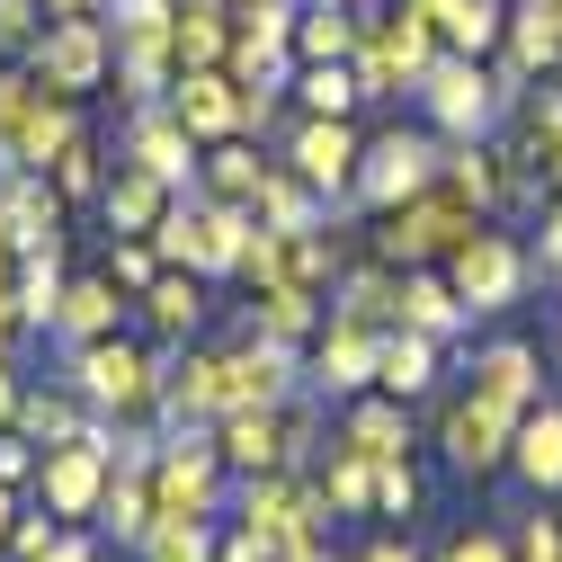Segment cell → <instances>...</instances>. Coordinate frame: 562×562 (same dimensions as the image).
<instances>
[{"mask_svg":"<svg viewBox=\"0 0 562 562\" xmlns=\"http://www.w3.org/2000/svg\"><path fill=\"white\" fill-rule=\"evenodd\" d=\"M375 358H384V330H367V322L330 313V322L313 330L304 384H313V393H367V384H375Z\"/></svg>","mask_w":562,"mask_h":562,"instance_id":"12","label":"cell"},{"mask_svg":"<svg viewBox=\"0 0 562 562\" xmlns=\"http://www.w3.org/2000/svg\"><path fill=\"white\" fill-rule=\"evenodd\" d=\"M196 153H205V144L179 125V108H170V99H144V108L125 116V161H144L153 179H170V188H196V170H205Z\"/></svg>","mask_w":562,"mask_h":562,"instance_id":"13","label":"cell"},{"mask_svg":"<svg viewBox=\"0 0 562 562\" xmlns=\"http://www.w3.org/2000/svg\"><path fill=\"white\" fill-rule=\"evenodd\" d=\"M358 54V10L348 0H313L295 19V63H348Z\"/></svg>","mask_w":562,"mask_h":562,"instance_id":"31","label":"cell"},{"mask_svg":"<svg viewBox=\"0 0 562 562\" xmlns=\"http://www.w3.org/2000/svg\"><path fill=\"white\" fill-rule=\"evenodd\" d=\"M153 482H144V464H116L108 473V501H99V536H116V544H144L153 536Z\"/></svg>","mask_w":562,"mask_h":562,"instance_id":"26","label":"cell"},{"mask_svg":"<svg viewBox=\"0 0 562 562\" xmlns=\"http://www.w3.org/2000/svg\"><path fill=\"white\" fill-rule=\"evenodd\" d=\"M250 330L259 339H313L322 330V313H313V286H250Z\"/></svg>","mask_w":562,"mask_h":562,"instance_id":"32","label":"cell"},{"mask_svg":"<svg viewBox=\"0 0 562 562\" xmlns=\"http://www.w3.org/2000/svg\"><path fill=\"white\" fill-rule=\"evenodd\" d=\"M27 509H19V482H0V544H10V527H19Z\"/></svg>","mask_w":562,"mask_h":562,"instance_id":"56","label":"cell"},{"mask_svg":"<svg viewBox=\"0 0 562 562\" xmlns=\"http://www.w3.org/2000/svg\"><path fill=\"white\" fill-rule=\"evenodd\" d=\"M116 322H125V286L116 277H72V286H63V313H54V339L90 348V339H116Z\"/></svg>","mask_w":562,"mask_h":562,"instance_id":"20","label":"cell"},{"mask_svg":"<svg viewBox=\"0 0 562 562\" xmlns=\"http://www.w3.org/2000/svg\"><path fill=\"white\" fill-rule=\"evenodd\" d=\"M170 10H179V0H108L99 19H108V27H134V19H170Z\"/></svg>","mask_w":562,"mask_h":562,"instance_id":"50","label":"cell"},{"mask_svg":"<svg viewBox=\"0 0 562 562\" xmlns=\"http://www.w3.org/2000/svg\"><path fill=\"white\" fill-rule=\"evenodd\" d=\"M447 286L464 295V313H501V304H518V286H527V250H518L509 233L473 224V233L447 250Z\"/></svg>","mask_w":562,"mask_h":562,"instance_id":"10","label":"cell"},{"mask_svg":"<svg viewBox=\"0 0 562 562\" xmlns=\"http://www.w3.org/2000/svg\"><path fill=\"white\" fill-rule=\"evenodd\" d=\"M438 170H447V153L429 144V134L393 125V134H375V144L358 153V179H348V196H358L367 215H393V205H411L419 188H438Z\"/></svg>","mask_w":562,"mask_h":562,"instance_id":"8","label":"cell"},{"mask_svg":"<svg viewBox=\"0 0 562 562\" xmlns=\"http://www.w3.org/2000/svg\"><path fill=\"white\" fill-rule=\"evenodd\" d=\"M277 402H295V348L250 330L241 348H224V411H277Z\"/></svg>","mask_w":562,"mask_h":562,"instance_id":"14","label":"cell"},{"mask_svg":"<svg viewBox=\"0 0 562 562\" xmlns=\"http://www.w3.org/2000/svg\"><path fill=\"white\" fill-rule=\"evenodd\" d=\"M144 482H153V509H161V518H215V509H224V447H215V429H170V438H153Z\"/></svg>","mask_w":562,"mask_h":562,"instance_id":"6","label":"cell"},{"mask_svg":"<svg viewBox=\"0 0 562 562\" xmlns=\"http://www.w3.org/2000/svg\"><path fill=\"white\" fill-rule=\"evenodd\" d=\"M45 0H0V63H27V45L45 36Z\"/></svg>","mask_w":562,"mask_h":562,"instance_id":"44","label":"cell"},{"mask_svg":"<svg viewBox=\"0 0 562 562\" xmlns=\"http://www.w3.org/2000/svg\"><path fill=\"white\" fill-rule=\"evenodd\" d=\"M215 447L224 464L250 482V473H295V429H286V402L277 411H224L215 419Z\"/></svg>","mask_w":562,"mask_h":562,"instance_id":"17","label":"cell"},{"mask_svg":"<svg viewBox=\"0 0 562 562\" xmlns=\"http://www.w3.org/2000/svg\"><path fill=\"white\" fill-rule=\"evenodd\" d=\"M45 10H54V19H99L108 0H45Z\"/></svg>","mask_w":562,"mask_h":562,"instance_id":"57","label":"cell"},{"mask_svg":"<svg viewBox=\"0 0 562 562\" xmlns=\"http://www.w3.org/2000/svg\"><path fill=\"white\" fill-rule=\"evenodd\" d=\"M250 233H259L250 205H224V196H205V188H179L153 241H161V259H170V268H196V277H241Z\"/></svg>","mask_w":562,"mask_h":562,"instance_id":"2","label":"cell"},{"mask_svg":"<svg viewBox=\"0 0 562 562\" xmlns=\"http://www.w3.org/2000/svg\"><path fill=\"white\" fill-rule=\"evenodd\" d=\"M518 63H501V72H482V54H438L429 72H419V108H429L438 134H456V144H473V134H491V116H501L518 99Z\"/></svg>","mask_w":562,"mask_h":562,"instance_id":"4","label":"cell"},{"mask_svg":"<svg viewBox=\"0 0 562 562\" xmlns=\"http://www.w3.org/2000/svg\"><path fill=\"white\" fill-rule=\"evenodd\" d=\"M358 153H367V144L348 134V116H304V125H295V144H286V170L313 179L322 196H339L348 179H358Z\"/></svg>","mask_w":562,"mask_h":562,"instance_id":"18","label":"cell"},{"mask_svg":"<svg viewBox=\"0 0 562 562\" xmlns=\"http://www.w3.org/2000/svg\"><path fill=\"white\" fill-rule=\"evenodd\" d=\"M438 384V339L429 330H384V358H375V393L411 402V393H429Z\"/></svg>","mask_w":562,"mask_h":562,"instance_id":"24","label":"cell"},{"mask_svg":"<svg viewBox=\"0 0 562 562\" xmlns=\"http://www.w3.org/2000/svg\"><path fill=\"white\" fill-rule=\"evenodd\" d=\"M339 313H348V322H367V330L402 322V268H393V259L358 268V277H348V286H339Z\"/></svg>","mask_w":562,"mask_h":562,"instance_id":"35","label":"cell"},{"mask_svg":"<svg viewBox=\"0 0 562 562\" xmlns=\"http://www.w3.org/2000/svg\"><path fill=\"white\" fill-rule=\"evenodd\" d=\"M358 562H419V553H411V544H402V536H375V544H367V553H358Z\"/></svg>","mask_w":562,"mask_h":562,"instance_id":"54","label":"cell"},{"mask_svg":"<svg viewBox=\"0 0 562 562\" xmlns=\"http://www.w3.org/2000/svg\"><path fill=\"white\" fill-rule=\"evenodd\" d=\"M54 544H63V518H54V509H27V518L10 527V544H0V553H10V562H45Z\"/></svg>","mask_w":562,"mask_h":562,"instance_id":"45","label":"cell"},{"mask_svg":"<svg viewBox=\"0 0 562 562\" xmlns=\"http://www.w3.org/2000/svg\"><path fill=\"white\" fill-rule=\"evenodd\" d=\"M456 322H473V313H464V295L447 286V277H438V268H402V330H429V339H438V330H456Z\"/></svg>","mask_w":562,"mask_h":562,"instance_id":"30","label":"cell"},{"mask_svg":"<svg viewBox=\"0 0 562 562\" xmlns=\"http://www.w3.org/2000/svg\"><path fill=\"white\" fill-rule=\"evenodd\" d=\"M170 196H179V188H170V179H153L144 161H116V179L99 188L108 241H125V233H144V241H153V233H161V215H170Z\"/></svg>","mask_w":562,"mask_h":562,"instance_id":"19","label":"cell"},{"mask_svg":"<svg viewBox=\"0 0 562 562\" xmlns=\"http://www.w3.org/2000/svg\"><path fill=\"white\" fill-rule=\"evenodd\" d=\"M411 501H419V473L393 456V464H375V509L384 518H411Z\"/></svg>","mask_w":562,"mask_h":562,"instance_id":"46","label":"cell"},{"mask_svg":"<svg viewBox=\"0 0 562 562\" xmlns=\"http://www.w3.org/2000/svg\"><path fill=\"white\" fill-rule=\"evenodd\" d=\"M544 10H553V19H562V0H544Z\"/></svg>","mask_w":562,"mask_h":562,"instance_id":"59","label":"cell"},{"mask_svg":"<svg viewBox=\"0 0 562 562\" xmlns=\"http://www.w3.org/2000/svg\"><path fill=\"white\" fill-rule=\"evenodd\" d=\"M72 134H81V99L45 90L27 63H0V170H54Z\"/></svg>","mask_w":562,"mask_h":562,"instance_id":"3","label":"cell"},{"mask_svg":"<svg viewBox=\"0 0 562 562\" xmlns=\"http://www.w3.org/2000/svg\"><path fill=\"white\" fill-rule=\"evenodd\" d=\"M45 179H54L63 196H99V188H108V170H99V144H90V125H81L72 144L54 153V170H45Z\"/></svg>","mask_w":562,"mask_h":562,"instance_id":"42","label":"cell"},{"mask_svg":"<svg viewBox=\"0 0 562 562\" xmlns=\"http://www.w3.org/2000/svg\"><path fill=\"white\" fill-rule=\"evenodd\" d=\"M233 10H241V0H233Z\"/></svg>","mask_w":562,"mask_h":562,"instance_id":"60","label":"cell"},{"mask_svg":"<svg viewBox=\"0 0 562 562\" xmlns=\"http://www.w3.org/2000/svg\"><path fill=\"white\" fill-rule=\"evenodd\" d=\"M10 429H27L36 447H63V438L90 429V402H81V393H45V384H27V402H19Z\"/></svg>","mask_w":562,"mask_h":562,"instance_id":"34","label":"cell"},{"mask_svg":"<svg viewBox=\"0 0 562 562\" xmlns=\"http://www.w3.org/2000/svg\"><path fill=\"white\" fill-rule=\"evenodd\" d=\"M63 196L45 170H10V250H45V241H63Z\"/></svg>","mask_w":562,"mask_h":562,"instance_id":"22","label":"cell"},{"mask_svg":"<svg viewBox=\"0 0 562 562\" xmlns=\"http://www.w3.org/2000/svg\"><path fill=\"white\" fill-rule=\"evenodd\" d=\"M108 45H116V90L144 108V99H170V81H179V36H170V19H134V27H108Z\"/></svg>","mask_w":562,"mask_h":562,"instance_id":"15","label":"cell"},{"mask_svg":"<svg viewBox=\"0 0 562 562\" xmlns=\"http://www.w3.org/2000/svg\"><path fill=\"white\" fill-rule=\"evenodd\" d=\"M509 464L536 482V491H562V402H536L509 438Z\"/></svg>","mask_w":562,"mask_h":562,"instance_id":"25","label":"cell"},{"mask_svg":"<svg viewBox=\"0 0 562 562\" xmlns=\"http://www.w3.org/2000/svg\"><path fill=\"white\" fill-rule=\"evenodd\" d=\"M215 562H268V544L259 536H233V544H215Z\"/></svg>","mask_w":562,"mask_h":562,"instance_id":"53","label":"cell"},{"mask_svg":"<svg viewBox=\"0 0 562 562\" xmlns=\"http://www.w3.org/2000/svg\"><path fill=\"white\" fill-rule=\"evenodd\" d=\"M170 36H179V72L188 63H224L233 54V0H179Z\"/></svg>","mask_w":562,"mask_h":562,"instance_id":"27","label":"cell"},{"mask_svg":"<svg viewBox=\"0 0 562 562\" xmlns=\"http://www.w3.org/2000/svg\"><path fill=\"white\" fill-rule=\"evenodd\" d=\"M161 358L144 339H90V348H72V393L99 411V419H116V429H144V419H161Z\"/></svg>","mask_w":562,"mask_h":562,"instance_id":"1","label":"cell"},{"mask_svg":"<svg viewBox=\"0 0 562 562\" xmlns=\"http://www.w3.org/2000/svg\"><path fill=\"white\" fill-rule=\"evenodd\" d=\"M518 562H562V518H527L518 527Z\"/></svg>","mask_w":562,"mask_h":562,"instance_id":"49","label":"cell"},{"mask_svg":"<svg viewBox=\"0 0 562 562\" xmlns=\"http://www.w3.org/2000/svg\"><path fill=\"white\" fill-rule=\"evenodd\" d=\"M45 562H99V544H90V536H81V527H63V544H54V553H45Z\"/></svg>","mask_w":562,"mask_h":562,"instance_id":"51","label":"cell"},{"mask_svg":"<svg viewBox=\"0 0 562 562\" xmlns=\"http://www.w3.org/2000/svg\"><path fill=\"white\" fill-rule=\"evenodd\" d=\"M544 268L562 277V205H553V224H544Z\"/></svg>","mask_w":562,"mask_h":562,"instance_id":"58","label":"cell"},{"mask_svg":"<svg viewBox=\"0 0 562 562\" xmlns=\"http://www.w3.org/2000/svg\"><path fill=\"white\" fill-rule=\"evenodd\" d=\"M429 63H438V27H419L411 10H358V54H348V72H358L367 99L419 90Z\"/></svg>","mask_w":562,"mask_h":562,"instance_id":"7","label":"cell"},{"mask_svg":"<svg viewBox=\"0 0 562 562\" xmlns=\"http://www.w3.org/2000/svg\"><path fill=\"white\" fill-rule=\"evenodd\" d=\"M134 304H144L153 339H196V322H205V277H196V268H161Z\"/></svg>","mask_w":562,"mask_h":562,"instance_id":"23","label":"cell"},{"mask_svg":"<svg viewBox=\"0 0 562 562\" xmlns=\"http://www.w3.org/2000/svg\"><path fill=\"white\" fill-rule=\"evenodd\" d=\"M63 241H45V250H19V277H10V313H19V330H54V313H63Z\"/></svg>","mask_w":562,"mask_h":562,"instance_id":"21","label":"cell"},{"mask_svg":"<svg viewBox=\"0 0 562 562\" xmlns=\"http://www.w3.org/2000/svg\"><path fill=\"white\" fill-rule=\"evenodd\" d=\"M509 63H518V72H553V63H562V19L544 10V0L509 10Z\"/></svg>","mask_w":562,"mask_h":562,"instance_id":"36","label":"cell"},{"mask_svg":"<svg viewBox=\"0 0 562 562\" xmlns=\"http://www.w3.org/2000/svg\"><path fill=\"white\" fill-rule=\"evenodd\" d=\"M438 562H518V544H509V536H491V527H464V536H447Z\"/></svg>","mask_w":562,"mask_h":562,"instance_id":"47","label":"cell"},{"mask_svg":"<svg viewBox=\"0 0 562 562\" xmlns=\"http://www.w3.org/2000/svg\"><path fill=\"white\" fill-rule=\"evenodd\" d=\"M339 447H358V456L393 464V456L411 447V419H402V402H393V393H384V402H348V419H339Z\"/></svg>","mask_w":562,"mask_h":562,"instance_id":"29","label":"cell"},{"mask_svg":"<svg viewBox=\"0 0 562 562\" xmlns=\"http://www.w3.org/2000/svg\"><path fill=\"white\" fill-rule=\"evenodd\" d=\"M259 179H268V161L241 144V134H233V144H205V170H196V188H205V196L250 205V196H259Z\"/></svg>","mask_w":562,"mask_h":562,"instance_id":"33","label":"cell"},{"mask_svg":"<svg viewBox=\"0 0 562 562\" xmlns=\"http://www.w3.org/2000/svg\"><path fill=\"white\" fill-rule=\"evenodd\" d=\"M438 36H447V54H491L509 36V10H501V0H456Z\"/></svg>","mask_w":562,"mask_h":562,"instance_id":"39","label":"cell"},{"mask_svg":"<svg viewBox=\"0 0 562 562\" xmlns=\"http://www.w3.org/2000/svg\"><path fill=\"white\" fill-rule=\"evenodd\" d=\"M482 224V205L464 196V188H419L411 205H393V215H375V259H393V268H429V259H447L464 233Z\"/></svg>","mask_w":562,"mask_h":562,"instance_id":"5","label":"cell"},{"mask_svg":"<svg viewBox=\"0 0 562 562\" xmlns=\"http://www.w3.org/2000/svg\"><path fill=\"white\" fill-rule=\"evenodd\" d=\"M544 179V196H562V99H527V144H518Z\"/></svg>","mask_w":562,"mask_h":562,"instance_id":"38","label":"cell"},{"mask_svg":"<svg viewBox=\"0 0 562 562\" xmlns=\"http://www.w3.org/2000/svg\"><path fill=\"white\" fill-rule=\"evenodd\" d=\"M19 402H27V384H19L10 367H0V429H10V419H19Z\"/></svg>","mask_w":562,"mask_h":562,"instance_id":"52","label":"cell"},{"mask_svg":"<svg viewBox=\"0 0 562 562\" xmlns=\"http://www.w3.org/2000/svg\"><path fill=\"white\" fill-rule=\"evenodd\" d=\"M402 10H411L419 27H447V10H456V0H402Z\"/></svg>","mask_w":562,"mask_h":562,"instance_id":"55","label":"cell"},{"mask_svg":"<svg viewBox=\"0 0 562 562\" xmlns=\"http://www.w3.org/2000/svg\"><path fill=\"white\" fill-rule=\"evenodd\" d=\"M322 501H330V509H348V518H367V509H375V456L348 447V456L322 473Z\"/></svg>","mask_w":562,"mask_h":562,"instance_id":"41","label":"cell"},{"mask_svg":"<svg viewBox=\"0 0 562 562\" xmlns=\"http://www.w3.org/2000/svg\"><path fill=\"white\" fill-rule=\"evenodd\" d=\"M134 553L144 562H215V518H153V536Z\"/></svg>","mask_w":562,"mask_h":562,"instance_id":"37","label":"cell"},{"mask_svg":"<svg viewBox=\"0 0 562 562\" xmlns=\"http://www.w3.org/2000/svg\"><path fill=\"white\" fill-rule=\"evenodd\" d=\"M36 464H45V447L27 429H0V482H36Z\"/></svg>","mask_w":562,"mask_h":562,"instance_id":"48","label":"cell"},{"mask_svg":"<svg viewBox=\"0 0 562 562\" xmlns=\"http://www.w3.org/2000/svg\"><path fill=\"white\" fill-rule=\"evenodd\" d=\"M170 108H179V125L196 134V144H233L241 134V81L224 72V63H188V72L170 81Z\"/></svg>","mask_w":562,"mask_h":562,"instance_id":"16","label":"cell"},{"mask_svg":"<svg viewBox=\"0 0 562 562\" xmlns=\"http://www.w3.org/2000/svg\"><path fill=\"white\" fill-rule=\"evenodd\" d=\"M161 268H170V259H161V241H144V233H125V241L108 250V277H116L125 295H144V286H153Z\"/></svg>","mask_w":562,"mask_h":562,"instance_id":"43","label":"cell"},{"mask_svg":"<svg viewBox=\"0 0 562 562\" xmlns=\"http://www.w3.org/2000/svg\"><path fill=\"white\" fill-rule=\"evenodd\" d=\"M295 90H304V108H313V116H348V108L367 99L348 63H295Z\"/></svg>","mask_w":562,"mask_h":562,"instance_id":"40","label":"cell"},{"mask_svg":"<svg viewBox=\"0 0 562 562\" xmlns=\"http://www.w3.org/2000/svg\"><path fill=\"white\" fill-rule=\"evenodd\" d=\"M518 419H527V411L491 402V393H464V402H447V419H438V447H447L456 473H491V464H509Z\"/></svg>","mask_w":562,"mask_h":562,"instance_id":"11","label":"cell"},{"mask_svg":"<svg viewBox=\"0 0 562 562\" xmlns=\"http://www.w3.org/2000/svg\"><path fill=\"white\" fill-rule=\"evenodd\" d=\"M27 72H36L45 90H63V99H90V90H108V72H116L108 19H45V36L27 45Z\"/></svg>","mask_w":562,"mask_h":562,"instance_id":"9","label":"cell"},{"mask_svg":"<svg viewBox=\"0 0 562 562\" xmlns=\"http://www.w3.org/2000/svg\"><path fill=\"white\" fill-rule=\"evenodd\" d=\"M473 393L509 402V411H536V348H527V339L482 348V358H473Z\"/></svg>","mask_w":562,"mask_h":562,"instance_id":"28","label":"cell"}]
</instances>
